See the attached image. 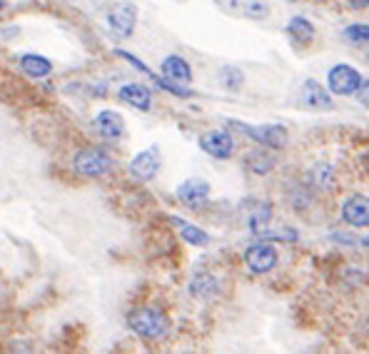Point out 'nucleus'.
<instances>
[{"label":"nucleus","instance_id":"20","mask_svg":"<svg viewBox=\"0 0 369 354\" xmlns=\"http://www.w3.org/2000/svg\"><path fill=\"white\" fill-rule=\"evenodd\" d=\"M247 167L257 175H267L274 167V158L265 150H254V153L247 155Z\"/></svg>","mask_w":369,"mask_h":354},{"label":"nucleus","instance_id":"14","mask_svg":"<svg viewBox=\"0 0 369 354\" xmlns=\"http://www.w3.org/2000/svg\"><path fill=\"white\" fill-rule=\"evenodd\" d=\"M95 130L103 135L105 140H117L122 135V130H125V125H122V117L117 112L103 110L95 117Z\"/></svg>","mask_w":369,"mask_h":354},{"label":"nucleus","instance_id":"2","mask_svg":"<svg viewBox=\"0 0 369 354\" xmlns=\"http://www.w3.org/2000/svg\"><path fill=\"white\" fill-rule=\"evenodd\" d=\"M135 23H138V8L133 3H120L105 12V31L115 40H125L133 35Z\"/></svg>","mask_w":369,"mask_h":354},{"label":"nucleus","instance_id":"28","mask_svg":"<svg viewBox=\"0 0 369 354\" xmlns=\"http://www.w3.org/2000/svg\"><path fill=\"white\" fill-rule=\"evenodd\" d=\"M367 58H369V56H367Z\"/></svg>","mask_w":369,"mask_h":354},{"label":"nucleus","instance_id":"22","mask_svg":"<svg viewBox=\"0 0 369 354\" xmlns=\"http://www.w3.org/2000/svg\"><path fill=\"white\" fill-rule=\"evenodd\" d=\"M345 35L350 37V40H354V43H367L369 40V25H362V23L350 25V28L345 31Z\"/></svg>","mask_w":369,"mask_h":354},{"label":"nucleus","instance_id":"12","mask_svg":"<svg viewBox=\"0 0 369 354\" xmlns=\"http://www.w3.org/2000/svg\"><path fill=\"white\" fill-rule=\"evenodd\" d=\"M300 98L307 108H317V110H329L332 108V98H329V90L325 85H320L317 80H307L302 85Z\"/></svg>","mask_w":369,"mask_h":354},{"label":"nucleus","instance_id":"3","mask_svg":"<svg viewBox=\"0 0 369 354\" xmlns=\"http://www.w3.org/2000/svg\"><path fill=\"white\" fill-rule=\"evenodd\" d=\"M73 167L78 175L83 177H103L110 172L113 167V160L103 153V150H97V147H88V150H80L73 160Z\"/></svg>","mask_w":369,"mask_h":354},{"label":"nucleus","instance_id":"21","mask_svg":"<svg viewBox=\"0 0 369 354\" xmlns=\"http://www.w3.org/2000/svg\"><path fill=\"white\" fill-rule=\"evenodd\" d=\"M220 80H222L224 85L237 90V87L243 85V73L237 70V67H222V73H220Z\"/></svg>","mask_w":369,"mask_h":354},{"label":"nucleus","instance_id":"24","mask_svg":"<svg viewBox=\"0 0 369 354\" xmlns=\"http://www.w3.org/2000/svg\"><path fill=\"white\" fill-rule=\"evenodd\" d=\"M245 3L247 0H218V6L224 12H232V15H245Z\"/></svg>","mask_w":369,"mask_h":354},{"label":"nucleus","instance_id":"5","mask_svg":"<svg viewBox=\"0 0 369 354\" xmlns=\"http://www.w3.org/2000/svg\"><path fill=\"white\" fill-rule=\"evenodd\" d=\"M200 147L212 158L227 160L235 153V140H232V135L227 130H210V133H205L200 137Z\"/></svg>","mask_w":369,"mask_h":354},{"label":"nucleus","instance_id":"19","mask_svg":"<svg viewBox=\"0 0 369 354\" xmlns=\"http://www.w3.org/2000/svg\"><path fill=\"white\" fill-rule=\"evenodd\" d=\"M270 220H272V208L267 205V202H257L252 208V214H249V230H252L254 235H262L267 230V225H270Z\"/></svg>","mask_w":369,"mask_h":354},{"label":"nucleus","instance_id":"7","mask_svg":"<svg viewBox=\"0 0 369 354\" xmlns=\"http://www.w3.org/2000/svg\"><path fill=\"white\" fill-rule=\"evenodd\" d=\"M237 130H243L245 135H249L254 142L270 147H285L287 142V130L282 125H265V128H247L245 122H232Z\"/></svg>","mask_w":369,"mask_h":354},{"label":"nucleus","instance_id":"18","mask_svg":"<svg viewBox=\"0 0 369 354\" xmlns=\"http://www.w3.org/2000/svg\"><path fill=\"white\" fill-rule=\"evenodd\" d=\"M287 33H290L292 40L300 45L312 43V37H315V28H312V23H309L307 18H300V15L287 23Z\"/></svg>","mask_w":369,"mask_h":354},{"label":"nucleus","instance_id":"9","mask_svg":"<svg viewBox=\"0 0 369 354\" xmlns=\"http://www.w3.org/2000/svg\"><path fill=\"white\" fill-rule=\"evenodd\" d=\"M342 220L350 227H367L369 225V197L350 195L342 205Z\"/></svg>","mask_w":369,"mask_h":354},{"label":"nucleus","instance_id":"13","mask_svg":"<svg viewBox=\"0 0 369 354\" xmlns=\"http://www.w3.org/2000/svg\"><path fill=\"white\" fill-rule=\"evenodd\" d=\"M117 98H120L122 103H127V105H133V108H138V110H150V105H152L150 90H147L145 85H138V83L122 85L120 92H117Z\"/></svg>","mask_w":369,"mask_h":354},{"label":"nucleus","instance_id":"1","mask_svg":"<svg viewBox=\"0 0 369 354\" xmlns=\"http://www.w3.org/2000/svg\"><path fill=\"white\" fill-rule=\"evenodd\" d=\"M130 330L138 332L140 337L145 339H160V337L167 335V317H165L160 310H152V307H142V310H135L130 314Z\"/></svg>","mask_w":369,"mask_h":354},{"label":"nucleus","instance_id":"4","mask_svg":"<svg viewBox=\"0 0 369 354\" xmlns=\"http://www.w3.org/2000/svg\"><path fill=\"white\" fill-rule=\"evenodd\" d=\"M327 85L329 92H334V95H354L362 85V75L352 65L342 62V65H334L327 73Z\"/></svg>","mask_w":369,"mask_h":354},{"label":"nucleus","instance_id":"26","mask_svg":"<svg viewBox=\"0 0 369 354\" xmlns=\"http://www.w3.org/2000/svg\"><path fill=\"white\" fill-rule=\"evenodd\" d=\"M350 6H352V8H367V6H369V0H350Z\"/></svg>","mask_w":369,"mask_h":354},{"label":"nucleus","instance_id":"23","mask_svg":"<svg viewBox=\"0 0 369 354\" xmlns=\"http://www.w3.org/2000/svg\"><path fill=\"white\" fill-rule=\"evenodd\" d=\"M245 15H247V18H265L267 6L260 3V0H247V3H245Z\"/></svg>","mask_w":369,"mask_h":354},{"label":"nucleus","instance_id":"17","mask_svg":"<svg viewBox=\"0 0 369 354\" xmlns=\"http://www.w3.org/2000/svg\"><path fill=\"white\" fill-rule=\"evenodd\" d=\"M172 225L180 230V237L185 239L188 244H195V247H205L207 242H210V237H207V233H202L200 227L190 225V222L185 220H177V217H172Z\"/></svg>","mask_w":369,"mask_h":354},{"label":"nucleus","instance_id":"6","mask_svg":"<svg viewBox=\"0 0 369 354\" xmlns=\"http://www.w3.org/2000/svg\"><path fill=\"white\" fill-rule=\"evenodd\" d=\"M245 264L254 275H265L277 264V250L272 244H252L245 252Z\"/></svg>","mask_w":369,"mask_h":354},{"label":"nucleus","instance_id":"27","mask_svg":"<svg viewBox=\"0 0 369 354\" xmlns=\"http://www.w3.org/2000/svg\"><path fill=\"white\" fill-rule=\"evenodd\" d=\"M3 6H6V3H3V0H0V8H3Z\"/></svg>","mask_w":369,"mask_h":354},{"label":"nucleus","instance_id":"8","mask_svg":"<svg viewBox=\"0 0 369 354\" xmlns=\"http://www.w3.org/2000/svg\"><path fill=\"white\" fill-rule=\"evenodd\" d=\"M158 170H160L158 147H150V150H145V153L135 155L133 162H130V175H133L135 180H140V183L152 180V177L158 175Z\"/></svg>","mask_w":369,"mask_h":354},{"label":"nucleus","instance_id":"11","mask_svg":"<svg viewBox=\"0 0 369 354\" xmlns=\"http://www.w3.org/2000/svg\"><path fill=\"white\" fill-rule=\"evenodd\" d=\"M163 75L172 85H190L192 83V70H190L188 60L180 56H167L163 60Z\"/></svg>","mask_w":369,"mask_h":354},{"label":"nucleus","instance_id":"15","mask_svg":"<svg viewBox=\"0 0 369 354\" xmlns=\"http://www.w3.org/2000/svg\"><path fill=\"white\" fill-rule=\"evenodd\" d=\"M20 70H23L25 75H31V78L40 80V78H48V75H50V70H53V62H50L48 58L28 53V56H20Z\"/></svg>","mask_w":369,"mask_h":354},{"label":"nucleus","instance_id":"10","mask_svg":"<svg viewBox=\"0 0 369 354\" xmlns=\"http://www.w3.org/2000/svg\"><path fill=\"white\" fill-rule=\"evenodd\" d=\"M207 197H210V185L205 180H185L177 187V200L188 208H200L207 202Z\"/></svg>","mask_w":369,"mask_h":354},{"label":"nucleus","instance_id":"16","mask_svg":"<svg viewBox=\"0 0 369 354\" xmlns=\"http://www.w3.org/2000/svg\"><path fill=\"white\" fill-rule=\"evenodd\" d=\"M220 289L218 280L212 275H207V272H200V275H195L192 282H190V292H192V297L197 299H210L215 297Z\"/></svg>","mask_w":369,"mask_h":354},{"label":"nucleus","instance_id":"25","mask_svg":"<svg viewBox=\"0 0 369 354\" xmlns=\"http://www.w3.org/2000/svg\"><path fill=\"white\" fill-rule=\"evenodd\" d=\"M357 95H359V103L367 105V108H369V80H367V83H362V85H359Z\"/></svg>","mask_w":369,"mask_h":354}]
</instances>
